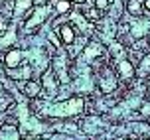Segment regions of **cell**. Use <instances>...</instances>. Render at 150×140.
<instances>
[{
    "label": "cell",
    "mask_w": 150,
    "mask_h": 140,
    "mask_svg": "<svg viewBox=\"0 0 150 140\" xmlns=\"http://www.w3.org/2000/svg\"><path fill=\"white\" fill-rule=\"evenodd\" d=\"M81 111H83V99L81 97H73L69 101L47 107L45 115H50V117H73V115H79Z\"/></svg>",
    "instance_id": "cell-1"
},
{
    "label": "cell",
    "mask_w": 150,
    "mask_h": 140,
    "mask_svg": "<svg viewBox=\"0 0 150 140\" xmlns=\"http://www.w3.org/2000/svg\"><path fill=\"white\" fill-rule=\"evenodd\" d=\"M47 14H50V8H45V4L44 6H38V10L34 12V16L26 22V30H34L36 26H40V24L47 18Z\"/></svg>",
    "instance_id": "cell-2"
},
{
    "label": "cell",
    "mask_w": 150,
    "mask_h": 140,
    "mask_svg": "<svg viewBox=\"0 0 150 140\" xmlns=\"http://www.w3.org/2000/svg\"><path fill=\"white\" fill-rule=\"evenodd\" d=\"M115 87H117V77H115V73H111L109 69H103L101 71V91L103 93H111Z\"/></svg>",
    "instance_id": "cell-3"
},
{
    "label": "cell",
    "mask_w": 150,
    "mask_h": 140,
    "mask_svg": "<svg viewBox=\"0 0 150 140\" xmlns=\"http://www.w3.org/2000/svg\"><path fill=\"white\" fill-rule=\"evenodd\" d=\"M4 63H6L8 69L20 67L22 65V52H20V49H10V52L4 55Z\"/></svg>",
    "instance_id": "cell-4"
},
{
    "label": "cell",
    "mask_w": 150,
    "mask_h": 140,
    "mask_svg": "<svg viewBox=\"0 0 150 140\" xmlns=\"http://www.w3.org/2000/svg\"><path fill=\"white\" fill-rule=\"evenodd\" d=\"M117 71L120 73L122 79H130V77L134 75V67H132V63H130L128 59H119V61H117Z\"/></svg>",
    "instance_id": "cell-5"
},
{
    "label": "cell",
    "mask_w": 150,
    "mask_h": 140,
    "mask_svg": "<svg viewBox=\"0 0 150 140\" xmlns=\"http://www.w3.org/2000/svg\"><path fill=\"white\" fill-rule=\"evenodd\" d=\"M103 53V45L97 44V42H93V44L87 45V49H85V53H83V57L87 59V61H91L93 57H97V55H101Z\"/></svg>",
    "instance_id": "cell-6"
},
{
    "label": "cell",
    "mask_w": 150,
    "mask_h": 140,
    "mask_svg": "<svg viewBox=\"0 0 150 140\" xmlns=\"http://www.w3.org/2000/svg\"><path fill=\"white\" fill-rule=\"evenodd\" d=\"M59 36H61V40H63V44L69 45V44H73V40H75V32L69 24H63L59 28Z\"/></svg>",
    "instance_id": "cell-7"
},
{
    "label": "cell",
    "mask_w": 150,
    "mask_h": 140,
    "mask_svg": "<svg viewBox=\"0 0 150 140\" xmlns=\"http://www.w3.org/2000/svg\"><path fill=\"white\" fill-rule=\"evenodd\" d=\"M8 75H10L12 79H30V77H32V67L30 65H24L22 69H18V71H16V69H10Z\"/></svg>",
    "instance_id": "cell-8"
},
{
    "label": "cell",
    "mask_w": 150,
    "mask_h": 140,
    "mask_svg": "<svg viewBox=\"0 0 150 140\" xmlns=\"http://www.w3.org/2000/svg\"><path fill=\"white\" fill-rule=\"evenodd\" d=\"M0 140H20L18 128L16 126H4L0 130Z\"/></svg>",
    "instance_id": "cell-9"
},
{
    "label": "cell",
    "mask_w": 150,
    "mask_h": 140,
    "mask_svg": "<svg viewBox=\"0 0 150 140\" xmlns=\"http://www.w3.org/2000/svg\"><path fill=\"white\" fill-rule=\"evenodd\" d=\"M53 69L57 71L59 79H61L63 83L67 81V71H65V59H63V57H55V61H53Z\"/></svg>",
    "instance_id": "cell-10"
},
{
    "label": "cell",
    "mask_w": 150,
    "mask_h": 140,
    "mask_svg": "<svg viewBox=\"0 0 150 140\" xmlns=\"http://www.w3.org/2000/svg\"><path fill=\"white\" fill-rule=\"evenodd\" d=\"M24 93L30 97V99H34V97H38L42 93V87H40V83H36V81H28L26 87H24Z\"/></svg>",
    "instance_id": "cell-11"
},
{
    "label": "cell",
    "mask_w": 150,
    "mask_h": 140,
    "mask_svg": "<svg viewBox=\"0 0 150 140\" xmlns=\"http://www.w3.org/2000/svg\"><path fill=\"white\" fill-rule=\"evenodd\" d=\"M34 4V0H16V8H14V14L16 16H22L24 12H28Z\"/></svg>",
    "instance_id": "cell-12"
},
{
    "label": "cell",
    "mask_w": 150,
    "mask_h": 140,
    "mask_svg": "<svg viewBox=\"0 0 150 140\" xmlns=\"http://www.w3.org/2000/svg\"><path fill=\"white\" fill-rule=\"evenodd\" d=\"M127 10H128V14H132V16H140L142 14V0H128Z\"/></svg>",
    "instance_id": "cell-13"
},
{
    "label": "cell",
    "mask_w": 150,
    "mask_h": 140,
    "mask_svg": "<svg viewBox=\"0 0 150 140\" xmlns=\"http://www.w3.org/2000/svg\"><path fill=\"white\" fill-rule=\"evenodd\" d=\"M42 81H44V87L47 89V93H53V91H55V81H53V75L50 73V71L44 73V79H42Z\"/></svg>",
    "instance_id": "cell-14"
},
{
    "label": "cell",
    "mask_w": 150,
    "mask_h": 140,
    "mask_svg": "<svg viewBox=\"0 0 150 140\" xmlns=\"http://www.w3.org/2000/svg\"><path fill=\"white\" fill-rule=\"evenodd\" d=\"M148 71H150V55H144L142 63H140V67H138V75L144 77V75H148Z\"/></svg>",
    "instance_id": "cell-15"
},
{
    "label": "cell",
    "mask_w": 150,
    "mask_h": 140,
    "mask_svg": "<svg viewBox=\"0 0 150 140\" xmlns=\"http://www.w3.org/2000/svg\"><path fill=\"white\" fill-rule=\"evenodd\" d=\"M55 8H57L59 14H65L69 8H71V2H69V0H57V2H55Z\"/></svg>",
    "instance_id": "cell-16"
},
{
    "label": "cell",
    "mask_w": 150,
    "mask_h": 140,
    "mask_svg": "<svg viewBox=\"0 0 150 140\" xmlns=\"http://www.w3.org/2000/svg\"><path fill=\"white\" fill-rule=\"evenodd\" d=\"M14 40H16V32L10 30V34H6V36L0 40V45H10V44H14Z\"/></svg>",
    "instance_id": "cell-17"
},
{
    "label": "cell",
    "mask_w": 150,
    "mask_h": 140,
    "mask_svg": "<svg viewBox=\"0 0 150 140\" xmlns=\"http://www.w3.org/2000/svg\"><path fill=\"white\" fill-rule=\"evenodd\" d=\"M71 18H73L75 22H77L79 26H81V30H83V32H87V30H89V24L85 22V20H83V18H81L79 14H71Z\"/></svg>",
    "instance_id": "cell-18"
},
{
    "label": "cell",
    "mask_w": 150,
    "mask_h": 140,
    "mask_svg": "<svg viewBox=\"0 0 150 140\" xmlns=\"http://www.w3.org/2000/svg\"><path fill=\"white\" fill-rule=\"evenodd\" d=\"M109 6H111V0H95V8L99 10H107Z\"/></svg>",
    "instance_id": "cell-19"
},
{
    "label": "cell",
    "mask_w": 150,
    "mask_h": 140,
    "mask_svg": "<svg viewBox=\"0 0 150 140\" xmlns=\"http://www.w3.org/2000/svg\"><path fill=\"white\" fill-rule=\"evenodd\" d=\"M97 10H99V8H91L89 12H85V18H89V20H97V18H99Z\"/></svg>",
    "instance_id": "cell-20"
},
{
    "label": "cell",
    "mask_w": 150,
    "mask_h": 140,
    "mask_svg": "<svg viewBox=\"0 0 150 140\" xmlns=\"http://www.w3.org/2000/svg\"><path fill=\"white\" fill-rule=\"evenodd\" d=\"M4 30H6V22H4V20H0V34H2Z\"/></svg>",
    "instance_id": "cell-21"
},
{
    "label": "cell",
    "mask_w": 150,
    "mask_h": 140,
    "mask_svg": "<svg viewBox=\"0 0 150 140\" xmlns=\"http://www.w3.org/2000/svg\"><path fill=\"white\" fill-rule=\"evenodd\" d=\"M34 2H36L38 6H44V4H45V2H47V0H34Z\"/></svg>",
    "instance_id": "cell-22"
},
{
    "label": "cell",
    "mask_w": 150,
    "mask_h": 140,
    "mask_svg": "<svg viewBox=\"0 0 150 140\" xmlns=\"http://www.w3.org/2000/svg\"><path fill=\"white\" fill-rule=\"evenodd\" d=\"M69 2H75V4H83V2H87V0H69Z\"/></svg>",
    "instance_id": "cell-23"
},
{
    "label": "cell",
    "mask_w": 150,
    "mask_h": 140,
    "mask_svg": "<svg viewBox=\"0 0 150 140\" xmlns=\"http://www.w3.org/2000/svg\"><path fill=\"white\" fill-rule=\"evenodd\" d=\"M144 6H146V8L150 10V0H144Z\"/></svg>",
    "instance_id": "cell-24"
}]
</instances>
